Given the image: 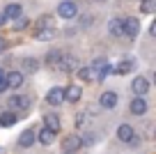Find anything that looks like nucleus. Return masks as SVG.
<instances>
[{
    "mask_svg": "<svg viewBox=\"0 0 156 154\" xmlns=\"http://www.w3.org/2000/svg\"><path fill=\"white\" fill-rule=\"evenodd\" d=\"M94 2H103V0H94Z\"/></svg>",
    "mask_w": 156,
    "mask_h": 154,
    "instance_id": "72a5a7b5",
    "label": "nucleus"
},
{
    "mask_svg": "<svg viewBox=\"0 0 156 154\" xmlns=\"http://www.w3.org/2000/svg\"><path fill=\"white\" fill-rule=\"evenodd\" d=\"M138 32H140V21L136 16H129V19L122 21V35L133 39V37H138Z\"/></svg>",
    "mask_w": 156,
    "mask_h": 154,
    "instance_id": "f257e3e1",
    "label": "nucleus"
},
{
    "mask_svg": "<svg viewBox=\"0 0 156 154\" xmlns=\"http://www.w3.org/2000/svg\"><path fill=\"white\" fill-rule=\"evenodd\" d=\"M156 9V0H142V12L145 14H154Z\"/></svg>",
    "mask_w": 156,
    "mask_h": 154,
    "instance_id": "b1692460",
    "label": "nucleus"
},
{
    "mask_svg": "<svg viewBox=\"0 0 156 154\" xmlns=\"http://www.w3.org/2000/svg\"><path fill=\"white\" fill-rule=\"evenodd\" d=\"M5 48H7V42H5V37H0V53H2Z\"/></svg>",
    "mask_w": 156,
    "mask_h": 154,
    "instance_id": "c756f323",
    "label": "nucleus"
},
{
    "mask_svg": "<svg viewBox=\"0 0 156 154\" xmlns=\"http://www.w3.org/2000/svg\"><path fill=\"white\" fill-rule=\"evenodd\" d=\"M133 136H136V131H133L131 124H119V127H117V138L122 140V143H129Z\"/></svg>",
    "mask_w": 156,
    "mask_h": 154,
    "instance_id": "ddd939ff",
    "label": "nucleus"
},
{
    "mask_svg": "<svg viewBox=\"0 0 156 154\" xmlns=\"http://www.w3.org/2000/svg\"><path fill=\"white\" fill-rule=\"evenodd\" d=\"M58 67H60V72H64V74H73L78 69V60L73 58V55H64L62 53V58L58 60Z\"/></svg>",
    "mask_w": 156,
    "mask_h": 154,
    "instance_id": "7ed1b4c3",
    "label": "nucleus"
},
{
    "mask_svg": "<svg viewBox=\"0 0 156 154\" xmlns=\"http://www.w3.org/2000/svg\"><path fill=\"white\" fill-rule=\"evenodd\" d=\"M16 122H19V117H16V113H12V111H7V113L0 115V127H14Z\"/></svg>",
    "mask_w": 156,
    "mask_h": 154,
    "instance_id": "6ab92c4d",
    "label": "nucleus"
},
{
    "mask_svg": "<svg viewBox=\"0 0 156 154\" xmlns=\"http://www.w3.org/2000/svg\"><path fill=\"white\" fill-rule=\"evenodd\" d=\"M83 147V143H80V136L71 134V136H64L62 138V152H76V149Z\"/></svg>",
    "mask_w": 156,
    "mask_h": 154,
    "instance_id": "20e7f679",
    "label": "nucleus"
},
{
    "mask_svg": "<svg viewBox=\"0 0 156 154\" xmlns=\"http://www.w3.org/2000/svg\"><path fill=\"white\" fill-rule=\"evenodd\" d=\"M62 58V51H58V48H53L48 55H46V64H58V60Z\"/></svg>",
    "mask_w": 156,
    "mask_h": 154,
    "instance_id": "5701e85b",
    "label": "nucleus"
},
{
    "mask_svg": "<svg viewBox=\"0 0 156 154\" xmlns=\"http://www.w3.org/2000/svg\"><path fill=\"white\" fill-rule=\"evenodd\" d=\"M131 90H133V94L145 97L147 92H149V81H147V78H142V76L133 78V81H131Z\"/></svg>",
    "mask_w": 156,
    "mask_h": 154,
    "instance_id": "6e6552de",
    "label": "nucleus"
},
{
    "mask_svg": "<svg viewBox=\"0 0 156 154\" xmlns=\"http://www.w3.org/2000/svg\"><path fill=\"white\" fill-rule=\"evenodd\" d=\"M62 154H73V152H62Z\"/></svg>",
    "mask_w": 156,
    "mask_h": 154,
    "instance_id": "2f4dec72",
    "label": "nucleus"
},
{
    "mask_svg": "<svg viewBox=\"0 0 156 154\" xmlns=\"http://www.w3.org/2000/svg\"><path fill=\"white\" fill-rule=\"evenodd\" d=\"M76 74H78V78L83 83H92V81H99V72L90 64V67H78L76 69Z\"/></svg>",
    "mask_w": 156,
    "mask_h": 154,
    "instance_id": "39448f33",
    "label": "nucleus"
},
{
    "mask_svg": "<svg viewBox=\"0 0 156 154\" xmlns=\"http://www.w3.org/2000/svg\"><path fill=\"white\" fill-rule=\"evenodd\" d=\"M7 90H9V85H7L5 76H0V94H2V92H7Z\"/></svg>",
    "mask_w": 156,
    "mask_h": 154,
    "instance_id": "cd10ccee",
    "label": "nucleus"
},
{
    "mask_svg": "<svg viewBox=\"0 0 156 154\" xmlns=\"http://www.w3.org/2000/svg\"><path fill=\"white\" fill-rule=\"evenodd\" d=\"M34 136H37V140H39L41 145H46V147H48V145H53V143H55V136H58V134L44 127V129L39 131V134H34Z\"/></svg>",
    "mask_w": 156,
    "mask_h": 154,
    "instance_id": "f8f14e48",
    "label": "nucleus"
},
{
    "mask_svg": "<svg viewBox=\"0 0 156 154\" xmlns=\"http://www.w3.org/2000/svg\"><path fill=\"white\" fill-rule=\"evenodd\" d=\"M46 104H51V106H62L64 104V90L62 87H51L48 94H46Z\"/></svg>",
    "mask_w": 156,
    "mask_h": 154,
    "instance_id": "0eeeda50",
    "label": "nucleus"
},
{
    "mask_svg": "<svg viewBox=\"0 0 156 154\" xmlns=\"http://www.w3.org/2000/svg\"><path fill=\"white\" fill-rule=\"evenodd\" d=\"M131 113H133V115H145V113H147V101H145V97H138V94H136V99L131 101Z\"/></svg>",
    "mask_w": 156,
    "mask_h": 154,
    "instance_id": "4468645a",
    "label": "nucleus"
},
{
    "mask_svg": "<svg viewBox=\"0 0 156 154\" xmlns=\"http://www.w3.org/2000/svg\"><path fill=\"white\" fill-rule=\"evenodd\" d=\"M53 37H55V30H53V28H39V30H37V39H41V42L53 39Z\"/></svg>",
    "mask_w": 156,
    "mask_h": 154,
    "instance_id": "412c9836",
    "label": "nucleus"
},
{
    "mask_svg": "<svg viewBox=\"0 0 156 154\" xmlns=\"http://www.w3.org/2000/svg\"><path fill=\"white\" fill-rule=\"evenodd\" d=\"M37 140V136H34V131L32 129H25L23 134L19 136V147H30V145Z\"/></svg>",
    "mask_w": 156,
    "mask_h": 154,
    "instance_id": "f3484780",
    "label": "nucleus"
},
{
    "mask_svg": "<svg viewBox=\"0 0 156 154\" xmlns=\"http://www.w3.org/2000/svg\"><path fill=\"white\" fill-rule=\"evenodd\" d=\"M39 28H55L53 19H51V16H41V19H39Z\"/></svg>",
    "mask_w": 156,
    "mask_h": 154,
    "instance_id": "bb28decb",
    "label": "nucleus"
},
{
    "mask_svg": "<svg viewBox=\"0 0 156 154\" xmlns=\"http://www.w3.org/2000/svg\"><path fill=\"white\" fill-rule=\"evenodd\" d=\"M78 14V7L76 2H71V0H62L58 7V16L60 19H73V16Z\"/></svg>",
    "mask_w": 156,
    "mask_h": 154,
    "instance_id": "f03ea898",
    "label": "nucleus"
},
{
    "mask_svg": "<svg viewBox=\"0 0 156 154\" xmlns=\"http://www.w3.org/2000/svg\"><path fill=\"white\" fill-rule=\"evenodd\" d=\"M80 143H83V145H97L99 143V136L97 134H85L83 138H80Z\"/></svg>",
    "mask_w": 156,
    "mask_h": 154,
    "instance_id": "393cba45",
    "label": "nucleus"
},
{
    "mask_svg": "<svg viewBox=\"0 0 156 154\" xmlns=\"http://www.w3.org/2000/svg\"><path fill=\"white\" fill-rule=\"evenodd\" d=\"M2 14H5V19H19V16H23V7L19 5V2H12V5H7L5 7V12H2Z\"/></svg>",
    "mask_w": 156,
    "mask_h": 154,
    "instance_id": "dca6fc26",
    "label": "nucleus"
},
{
    "mask_svg": "<svg viewBox=\"0 0 156 154\" xmlns=\"http://www.w3.org/2000/svg\"><path fill=\"white\" fill-rule=\"evenodd\" d=\"M133 67H136V60H122V62L117 64V67H110V72L112 74H117V76H122V74H129V72H133Z\"/></svg>",
    "mask_w": 156,
    "mask_h": 154,
    "instance_id": "9b49d317",
    "label": "nucleus"
},
{
    "mask_svg": "<svg viewBox=\"0 0 156 154\" xmlns=\"http://www.w3.org/2000/svg\"><path fill=\"white\" fill-rule=\"evenodd\" d=\"M23 69H25L28 74H34V72L39 69V62H37L34 58H25V60H23Z\"/></svg>",
    "mask_w": 156,
    "mask_h": 154,
    "instance_id": "4be33fe9",
    "label": "nucleus"
},
{
    "mask_svg": "<svg viewBox=\"0 0 156 154\" xmlns=\"http://www.w3.org/2000/svg\"><path fill=\"white\" fill-rule=\"evenodd\" d=\"M5 21H7V19H5V14L0 12V25H5Z\"/></svg>",
    "mask_w": 156,
    "mask_h": 154,
    "instance_id": "7c9ffc66",
    "label": "nucleus"
},
{
    "mask_svg": "<svg viewBox=\"0 0 156 154\" xmlns=\"http://www.w3.org/2000/svg\"><path fill=\"white\" fill-rule=\"evenodd\" d=\"M44 127L58 134V131H60V127H62V124H60V117L55 115V113H46V115H44Z\"/></svg>",
    "mask_w": 156,
    "mask_h": 154,
    "instance_id": "2eb2a0df",
    "label": "nucleus"
},
{
    "mask_svg": "<svg viewBox=\"0 0 156 154\" xmlns=\"http://www.w3.org/2000/svg\"><path fill=\"white\" fill-rule=\"evenodd\" d=\"M83 124H85V115H83V113H78V115H76V127L80 129Z\"/></svg>",
    "mask_w": 156,
    "mask_h": 154,
    "instance_id": "c85d7f7f",
    "label": "nucleus"
},
{
    "mask_svg": "<svg viewBox=\"0 0 156 154\" xmlns=\"http://www.w3.org/2000/svg\"><path fill=\"white\" fill-rule=\"evenodd\" d=\"M16 21V25H14V30H25L30 25V21L28 19H23V16H19V19H14Z\"/></svg>",
    "mask_w": 156,
    "mask_h": 154,
    "instance_id": "a878e982",
    "label": "nucleus"
},
{
    "mask_svg": "<svg viewBox=\"0 0 156 154\" xmlns=\"http://www.w3.org/2000/svg\"><path fill=\"white\" fill-rule=\"evenodd\" d=\"M108 28H110V35H112V37H119V35H122V19H110Z\"/></svg>",
    "mask_w": 156,
    "mask_h": 154,
    "instance_id": "aec40b11",
    "label": "nucleus"
},
{
    "mask_svg": "<svg viewBox=\"0 0 156 154\" xmlns=\"http://www.w3.org/2000/svg\"><path fill=\"white\" fill-rule=\"evenodd\" d=\"M117 101H119V97H117V92H103L101 94V99H99V106L101 108H115L117 106Z\"/></svg>",
    "mask_w": 156,
    "mask_h": 154,
    "instance_id": "9d476101",
    "label": "nucleus"
},
{
    "mask_svg": "<svg viewBox=\"0 0 156 154\" xmlns=\"http://www.w3.org/2000/svg\"><path fill=\"white\" fill-rule=\"evenodd\" d=\"M80 97H83V87L80 85H67L64 87V101H69V104H76V101H80Z\"/></svg>",
    "mask_w": 156,
    "mask_h": 154,
    "instance_id": "423d86ee",
    "label": "nucleus"
},
{
    "mask_svg": "<svg viewBox=\"0 0 156 154\" xmlns=\"http://www.w3.org/2000/svg\"><path fill=\"white\" fill-rule=\"evenodd\" d=\"M5 81H7L9 87H21V85H23V74H21V72H9L5 76Z\"/></svg>",
    "mask_w": 156,
    "mask_h": 154,
    "instance_id": "a211bd4d",
    "label": "nucleus"
},
{
    "mask_svg": "<svg viewBox=\"0 0 156 154\" xmlns=\"http://www.w3.org/2000/svg\"><path fill=\"white\" fill-rule=\"evenodd\" d=\"M9 108L12 111H28L30 99L28 97H21V94H14V97H9Z\"/></svg>",
    "mask_w": 156,
    "mask_h": 154,
    "instance_id": "1a4fd4ad",
    "label": "nucleus"
},
{
    "mask_svg": "<svg viewBox=\"0 0 156 154\" xmlns=\"http://www.w3.org/2000/svg\"><path fill=\"white\" fill-rule=\"evenodd\" d=\"M0 76H5V74H2V69H0Z\"/></svg>",
    "mask_w": 156,
    "mask_h": 154,
    "instance_id": "473e14b6",
    "label": "nucleus"
}]
</instances>
